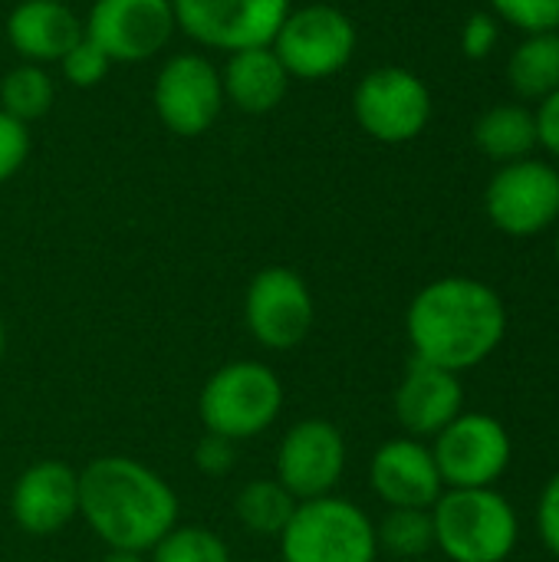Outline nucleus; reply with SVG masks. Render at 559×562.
I'll return each mask as SVG.
<instances>
[{
  "label": "nucleus",
  "instance_id": "32",
  "mask_svg": "<svg viewBox=\"0 0 559 562\" xmlns=\"http://www.w3.org/2000/svg\"><path fill=\"white\" fill-rule=\"evenodd\" d=\"M537 119V145H544L550 155L559 158V89H554L547 99H540V109L534 112Z\"/></svg>",
  "mask_w": 559,
  "mask_h": 562
},
{
  "label": "nucleus",
  "instance_id": "10",
  "mask_svg": "<svg viewBox=\"0 0 559 562\" xmlns=\"http://www.w3.org/2000/svg\"><path fill=\"white\" fill-rule=\"evenodd\" d=\"M152 102L155 115L171 135L198 138L217 122L224 109L221 69L204 53H175L155 76Z\"/></svg>",
  "mask_w": 559,
  "mask_h": 562
},
{
  "label": "nucleus",
  "instance_id": "20",
  "mask_svg": "<svg viewBox=\"0 0 559 562\" xmlns=\"http://www.w3.org/2000/svg\"><path fill=\"white\" fill-rule=\"evenodd\" d=\"M474 142L494 161H521L537 145V119L524 105H494L474 122Z\"/></svg>",
  "mask_w": 559,
  "mask_h": 562
},
{
  "label": "nucleus",
  "instance_id": "21",
  "mask_svg": "<svg viewBox=\"0 0 559 562\" xmlns=\"http://www.w3.org/2000/svg\"><path fill=\"white\" fill-rule=\"evenodd\" d=\"M507 82L524 99H547L559 89V30L527 33L507 59Z\"/></svg>",
  "mask_w": 559,
  "mask_h": 562
},
{
  "label": "nucleus",
  "instance_id": "6",
  "mask_svg": "<svg viewBox=\"0 0 559 562\" xmlns=\"http://www.w3.org/2000/svg\"><path fill=\"white\" fill-rule=\"evenodd\" d=\"M359 33L346 10L333 3H303L290 7L270 46L287 66L290 79L320 82L349 66Z\"/></svg>",
  "mask_w": 559,
  "mask_h": 562
},
{
  "label": "nucleus",
  "instance_id": "8",
  "mask_svg": "<svg viewBox=\"0 0 559 562\" xmlns=\"http://www.w3.org/2000/svg\"><path fill=\"white\" fill-rule=\"evenodd\" d=\"M432 454L448 491L494 487L511 468L514 441L497 418L484 412H461L435 435Z\"/></svg>",
  "mask_w": 559,
  "mask_h": 562
},
{
  "label": "nucleus",
  "instance_id": "1",
  "mask_svg": "<svg viewBox=\"0 0 559 562\" xmlns=\"http://www.w3.org/2000/svg\"><path fill=\"white\" fill-rule=\"evenodd\" d=\"M405 329L415 359L461 375L497 352L507 336V310L484 280L441 277L415 293Z\"/></svg>",
  "mask_w": 559,
  "mask_h": 562
},
{
  "label": "nucleus",
  "instance_id": "19",
  "mask_svg": "<svg viewBox=\"0 0 559 562\" xmlns=\"http://www.w3.org/2000/svg\"><path fill=\"white\" fill-rule=\"evenodd\" d=\"M290 72L273 53V46H250L227 56L221 69L224 102L247 115H267L273 112L287 92H290Z\"/></svg>",
  "mask_w": 559,
  "mask_h": 562
},
{
  "label": "nucleus",
  "instance_id": "9",
  "mask_svg": "<svg viewBox=\"0 0 559 562\" xmlns=\"http://www.w3.org/2000/svg\"><path fill=\"white\" fill-rule=\"evenodd\" d=\"M178 30L204 49L270 46L293 0H171Z\"/></svg>",
  "mask_w": 559,
  "mask_h": 562
},
{
  "label": "nucleus",
  "instance_id": "4",
  "mask_svg": "<svg viewBox=\"0 0 559 562\" xmlns=\"http://www.w3.org/2000/svg\"><path fill=\"white\" fill-rule=\"evenodd\" d=\"M283 408V385L277 372L264 362L241 359L224 369H217L198 398V415L204 431L231 438V441H250L264 435Z\"/></svg>",
  "mask_w": 559,
  "mask_h": 562
},
{
  "label": "nucleus",
  "instance_id": "11",
  "mask_svg": "<svg viewBox=\"0 0 559 562\" xmlns=\"http://www.w3.org/2000/svg\"><path fill=\"white\" fill-rule=\"evenodd\" d=\"M244 319L250 336L273 352L300 346L316 319L306 280L290 267H264L244 296Z\"/></svg>",
  "mask_w": 559,
  "mask_h": 562
},
{
  "label": "nucleus",
  "instance_id": "16",
  "mask_svg": "<svg viewBox=\"0 0 559 562\" xmlns=\"http://www.w3.org/2000/svg\"><path fill=\"white\" fill-rule=\"evenodd\" d=\"M369 481L379 501H385L389 507L432 510L435 501L445 494V481L438 474L435 454L418 438L385 441L372 454Z\"/></svg>",
  "mask_w": 559,
  "mask_h": 562
},
{
  "label": "nucleus",
  "instance_id": "3",
  "mask_svg": "<svg viewBox=\"0 0 559 562\" xmlns=\"http://www.w3.org/2000/svg\"><path fill=\"white\" fill-rule=\"evenodd\" d=\"M432 520L435 547L451 562H504L517 550V510L494 487L445 491Z\"/></svg>",
  "mask_w": 559,
  "mask_h": 562
},
{
  "label": "nucleus",
  "instance_id": "33",
  "mask_svg": "<svg viewBox=\"0 0 559 562\" xmlns=\"http://www.w3.org/2000/svg\"><path fill=\"white\" fill-rule=\"evenodd\" d=\"M99 562H145L142 553H125V550H109Z\"/></svg>",
  "mask_w": 559,
  "mask_h": 562
},
{
  "label": "nucleus",
  "instance_id": "13",
  "mask_svg": "<svg viewBox=\"0 0 559 562\" xmlns=\"http://www.w3.org/2000/svg\"><path fill=\"white\" fill-rule=\"evenodd\" d=\"M171 0H92L82 33L112 63H145L175 36Z\"/></svg>",
  "mask_w": 559,
  "mask_h": 562
},
{
  "label": "nucleus",
  "instance_id": "15",
  "mask_svg": "<svg viewBox=\"0 0 559 562\" xmlns=\"http://www.w3.org/2000/svg\"><path fill=\"white\" fill-rule=\"evenodd\" d=\"M10 514L30 537L59 533L79 514V474L63 461L30 464L13 484Z\"/></svg>",
  "mask_w": 559,
  "mask_h": 562
},
{
  "label": "nucleus",
  "instance_id": "22",
  "mask_svg": "<svg viewBox=\"0 0 559 562\" xmlns=\"http://www.w3.org/2000/svg\"><path fill=\"white\" fill-rule=\"evenodd\" d=\"M293 510H297V497L277 477L250 481L234 501V514H237L241 527L250 530L254 537H280L283 527L290 524Z\"/></svg>",
  "mask_w": 559,
  "mask_h": 562
},
{
  "label": "nucleus",
  "instance_id": "28",
  "mask_svg": "<svg viewBox=\"0 0 559 562\" xmlns=\"http://www.w3.org/2000/svg\"><path fill=\"white\" fill-rule=\"evenodd\" d=\"M30 158V125L0 109V184L10 181Z\"/></svg>",
  "mask_w": 559,
  "mask_h": 562
},
{
  "label": "nucleus",
  "instance_id": "27",
  "mask_svg": "<svg viewBox=\"0 0 559 562\" xmlns=\"http://www.w3.org/2000/svg\"><path fill=\"white\" fill-rule=\"evenodd\" d=\"M494 13L524 33L559 30V0H491Z\"/></svg>",
  "mask_w": 559,
  "mask_h": 562
},
{
  "label": "nucleus",
  "instance_id": "14",
  "mask_svg": "<svg viewBox=\"0 0 559 562\" xmlns=\"http://www.w3.org/2000/svg\"><path fill=\"white\" fill-rule=\"evenodd\" d=\"M346 471V438L333 422L306 418L293 425L277 448V481L303 501L329 497Z\"/></svg>",
  "mask_w": 559,
  "mask_h": 562
},
{
  "label": "nucleus",
  "instance_id": "24",
  "mask_svg": "<svg viewBox=\"0 0 559 562\" xmlns=\"http://www.w3.org/2000/svg\"><path fill=\"white\" fill-rule=\"evenodd\" d=\"M379 550L399 557V560H418L435 547V520L432 510H409L392 507L385 520L376 527Z\"/></svg>",
  "mask_w": 559,
  "mask_h": 562
},
{
  "label": "nucleus",
  "instance_id": "30",
  "mask_svg": "<svg viewBox=\"0 0 559 562\" xmlns=\"http://www.w3.org/2000/svg\"><path fill=\"white\" fill-rule=\"evenodd\" d=\"M537 530L544 547L559 560V471L547 481L540 504H537Z\"/></svg>",
  "mask_w": 559,
  "mask_h": 562
},
{
  "label": "nucleus",
  "instance_id": "5",
  "mask_svg": "<svg viewBox=\"0 0 559 562\" xmlns=\"http://www.w3.org/2000/svg\"><path fill=\"white\" fill-rule=\"evenodd\" d=\"M277 540L283 562H376L379 557L369 514L333 494L297 504Z\"/></svg>",
  "mask_w": 559,
  "mask_h": 562
},
{
  "label": "nucleus",
  "instance_id": "29",
  "mask_svg": "<svg viewBox=\"0 0 559 562\" xmlns=\"http://www.w3.org/2000/svg\"><path fill=\"white\" fill-rule=\"evenodd\" d=\"M234 445H237V441H231V438H221V435L204 431V438H201L198 448H194V464H198V471L208 474V477H224V474L234 468Z\"/></svg>",
  "mask_w": 559,
  "mask_h": 562
},
{
  "label": "nucleus",
  "instance_id": "26",
  "mask_svg": "<svg viewBox=\"0 0 559 562\" xmlns=\"http://www.w3.org/2000/svg\"><path fill=\"white\" fill-rule=\"evenodd\" d=\"M59 69H63V79L76 89H92L99 86L109 69H112V59L82 33V40L59 59Z\"/></svg>",
  "mask_w": 559,
  "mask_h": 562
},
{
  "label": "nucleus",
  "instance_id": "25",
  "mask_svg": "<svg viewBox=\"0 0 559 562\" xmlns=\"http://www.w3.org/2000/svg\"><path fill=\"white\" fill-rule=\"evenodd\" d=\"M152 562H231V550L204 527H171L152 547Z\"/></svg>",
  "mask_w": 559,
  "mask_h": 562
},
{
  "label": "nucleus",
  "instance_id": "34",
  "mask_svg": "<svg viewBox=\"0 0 559 562\" xmlns=\"http://www.w3.org/2000/svg\"><path fill=\"white\" fill-rule=\"evenodd\" d=\"M7 352V326H3V316H0V359Z\"/></svg>",
  "mask_w": 559,
  "mask_h": 562
},
{
  "label": "nucleus",
  "instance_id": "7",
  "mask_svg": "<svg viewBox=\"0 0 559 562\" xmlns=\"http://www.w3.org/2000/svg\"><path fill=\"white\" fill-rule=\"evenodd\" d=\"M353 115L376 142H412L432 122V92L418 72L405 66H379L359 79L353 92Z\"/></svg>",
  "mask_w": 559,
  "mask_h": 562
},
{
  "label": "nucleus",
  "instance_id": "23",
  "mask_svg": "<svg viewBox=\"0 0 559 562\" xmlns=\"http://www.w3.org/2000/svg\"><path fill=\"white\" fill-rule=\"evenodd\" d=\"M53 99H56V82L46 72V66L20 63L0 79V109L23 125L43 119L53 109Z\"/></svg>",
  "mask_w": 559,
  "mask_h": 562
},
{
  "label": "nucleus",
  "instance_id": "2",
  "mask_svg": "<svg viewBox=\"0 0 559 562\" xmlns=\"http://www.w3.org/2000/svg\"><path fill=\"white\" fill-rule=\"evenodd\" d=\"M79 514L109 550L145 553L178 527V497L152 468L112 454L82 468Z\"/></svg>",
  "mask_w": 559,
  "mask_h": 562
},
{
  "label": "nucleus",
  "instance_id": "17",
  "mask_svg": "<svg viewBox=\"0 0 559 562\" xmlns=\"http://www.w3.org/2000/svg\"><path fill=\"white\" fill-rule=\"evenodd\" d=\"M465 412V385L458 372L412 359L395 389V418L409 438H435Z\"/></svg>",
  "mask_w": 559,
  "mask_h": 562
},
{
  "label": "nucleus",
  "instance_id": "31",
  "mask_svg": "<svg viewBox=\"0 0 559 562\" xmlns=\"http://www.w3.org/2000/svg\"><path fill=\"white\" fill-rule=\"evenodd\" d=\"M497 43V20L491 13H474L461 30V49L471 59H484Z\"/></svg>",
  "mask_w": 559,
  "mask_h": 562
},
{
  "label": "nucleus",
  "instance_id": "12",
  "mask_svg": "<svg viewBox=\"0 0 559 562\" xmlns=\"http://www.w3.org/2000/svg\"><path fill=\"white\" fill-rule=\"evenodd\" d=\"M488 217L511 237L544 234L559 217V171L547 161H507L484 191Z\"/></svg>",
  "mask_w": 559,
  "mask_h": 562
},
{
  "label": "nucleus",
  "instance_id": "18",
  "mask_svg": "<svg viewBox=\"0 0 559 562\" xmlns=\"http://www.w3.org/2000/svg\"><path fill=\"white\" fill-rule=\"evenodd\" d=\"M7 40L23 63H59L82 40V20L66 0H20L7 16Z\"/></svg>",
  "mask_w": 559,
  "mask_h": 562
},
{
  "label": "nucleus",
  "instance_id": "35",
  "mask_svg": "<svg viewBox=\"0 0 559 562\" xmlns=\"http://www.w3.org/2000/svg\"><path fill=\"white\" fill-rule=\"evenodd\" d=\"M557 263H559V234H557Z\"/></svg>",
  "mask_w": 559,
  "mask_h": 562
}]
</instances>
